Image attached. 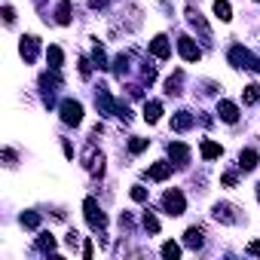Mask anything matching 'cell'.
Returning a JSON list of instances; mask_svg holds the SVG:
<instances>
[{"label":"cell","mask_w":260,"mask_h":260,"mask_svg":"<svg viewBox=\"0 0 260 260\" xmlns=\"http://www.w3.org/2000/svg\"><path fill=\"white\" fill-rule=\"evenodd\" d=\"M83 208H86V220H89V227H92V230H104V227H107V217H104V211L98 208L95 199H86Z\"/></svg>","instance_id":"cell-1"},{"label":"cell","mask_w":260,"mask_h":260,"mask_svg":"<svg viewBox=\"0 0 260 260\" xmlns=\"http://www.w3.org/2000/svg\"><path fill=\"white\" fill-rule=\"evenodd\" d=\"M61 119H64L67 126H80L83 123V104L80 101H71V98L61 101Z\"/></svg>","instance_id":"cell-2"},{"label":"cell","mask_w":260,"mask_h":260,"mask_svg":"<svg viewBox=\"0 0 260 260\" xmlns=\"http://www.w3.org/2000/svg\"><path fill=\"white\" fill-rule=\"evenodd\" d=\"M162 208H165V211L168 214H184V208H187V202H184V193H181V190H168V193L162 196Z\"/></svg>","instance_id":"cell-3"},{"label":"cell","mask_w":260,"mask_h":260,"mask_svg":"<svg viewBox=\"0 0 260 260\" xmlns=\"http://www.w3.org/2000/svg\"><path fill=\"white\" fill-rule=\"evenodd\" d=\"M178 49H181V55H184L187 61H199V58H202V49L190 40V37H181V40H178Z\"/></svg>","instance_id":"cell-4"},{"label":"cell","mask_w":260,"mask_h":260,"mask_svg":"<svg viewBox=\"0 0 260 260\" xmlns=\"http://www.w3.org/2000/svg\"><path fill=\"white\" fill-rule=\"evenodd\" d=\"M251 61H254V58H251V52H248L245 46H233V49H230V64H233V67H251Z\"/></svg>","instance_id":"cell-5"},{"label":"cell","mask_w":260,"mask_h":260,"mask_svg":"<svg viewBox=\"0 0 260 260\" xmlns=\"http://www.w3.org/2000/svg\"><path fill=\"white\" fill-rule=\"evenodd\" d=\"M217 113H220L223 123H236V119H239V107H236L233 101H220L217 104Z\"/></svg>","instance_id":"cell-6"},{"label":"cell","mask_w":260,"mask_h":260,"mask_svg":"<svg viewBox=\"0 0 260 260\" xmlns=\"http://www.w3.org/2000/svg\"><path fill=\"white\" fill-rule=\"evenodd\" d=\"M168 175H171V162H153L150 171H147V178H150V181H165Z\"/></svg>","instance_id":"cell-7"},{"label":"cell","mask_w":260,"mask_h":260,"mask_svg":"<svg viewBox=\"0 0 260 260\" xmlns=\"http://www.w3.org/2000/svg\"><path fill=\"white\" fill-rule=\"evenodd\" d=\"M22 58L25 61H34V58H37V37H22Z\"/></svg>","instance_id":"cell-8"},{"label":"cell","mask_w":260,"mask_h":260,"mask_svg":"<svg viewBox=\"0 0 260 260\" xmlns=\"http://www.w3.org/2000/svg\"><path fill=\"white\" fill-rule=\"evenodd\" d=\"M190 126H193V113L181 110V113L171 116V129H175V132H184V129H190Z\"/></svg>","instance_id":"cell-9"},{"label":"cell","mask_w":260,"mask_h":260,"mask_svg":"<svg viewBox=\"0 0 260 260\" xmlns=\"http://www.w3.org/2000/svg\"><path fill=\"white\" fill-rule=\"evenodd\" d=\"M150 52H153L156 58H168V55H171V46H168L165 37H156V40L150 43Z\"/></svg>","instance_id":"cell-10"},{"label":"cell","mask_w":260,"mask_h":260,"mask_svg":"<svg viewBox=\"0 0 260 260\" xmlns=\"http://www.w3.org/2000/svg\"><path fill=\"white\" fill-rule=\"evenodd\" d=\"M159 116H162V104L159 101H147L144 104V119H147V123H156Z\"/></svg>","instance_id":"cell-11"},{"label":"cell","mask_w":260,"mask_h":260,"mask_svg":"<svg viewBox=\"0 0 260 260\" xmlns=\"http://www.w3.org/2000/svg\"><path fill=\"white\" fill-rule=\"evenodd\" d=\"M55 22H58V25H71V0H61V3H58Z\"/></svg>","instance_id":"cell-12"},{"label":"cell","mask_w":260,"mask_h":260,"mask_svg":"<svg viewBox=\"0 0 260 260\" xmlns=\"http://www.w3.org/2000/svg\"><path fill=\"white\" fill-rule=\"evenodd\" d=\"M214 15H217L220 22H230L233 19V9H230L227 0H214Z\"/></svg>","instance_id":"cell-13"},{"label":"cell","mask_w":260,"mask_h":260,"mask_svg":"<svg viewBox=\"0 0 260 260\" xmlns=\"http://www.w3.org/2000/svg\"><path fill=\"white\" fill-rule=\"evenodd\" d=\"M168 153H171V159H178V162H187V156H190V147L187 144H168Z\"/></svg>","instance_id":"cell-14"},{"label":"cell","mask_w":260,"mask_h":260,"mask_svg":"<svg viewBox=\"0 0 260 260\" xmlns=\"http://www.w3.org/2000/svg\"><path fill=\"white\" fill-rule=\"evenodd\" d=\"M61 58H64V55H61L58 46H49V49H46V61H49L52 71H58V67H61Z\"/></svg>","instance_id":"cell-15"},{"label":"cell","mask_w":260,"mask_h":260,"mask_svg":"<svg viewBox=\"0 0 260 260\" xmlns=\"http://www.w3.org/2000/svg\"><path fill=\"white\" fill-rule=\"evenodd\" d=\"M239 165L245 168V171H251V168L257 165V150H242V156H239Z\"/></svg>","instance_id":"cell-16"},{"label":"cell","mask_w":260,"mask_h":260,"mask_svg":"<svg viewBox=\"0 0 260 260\" xmlns=\"http://www.w3.org/2000/svg\"><path fill=\"white\" fill-rule=\"evenodd\" d=\"M184 242H187V248H202V230L190 227V230H187V236H184Z\"/></svg>","instance_id":"cell-17"},{"label":"cell","mask_w":260,"mask_h":260,"mask_svg":"<svg viewBox=\"0 0 260 260\" xmlns=\"http://www.w3.org/2000/svg\"><path fill=\"white\" fill-rule=\"evenodd\" d=\"M214 217L223 220V223H236V214H233L230 205H217V208H214Z\"/></svg>","instance_id":"cell-18"},{"label":"cell","mask_w":260,"mask_h":260,"mask_svg":"<svg viewBox=\"0 0 260 260\" xmlns=\"http://www.w3.org/2000/svg\"><path fill=\"white\" fill-rule=\"evenodd\" d=\"M223 150H220V144H214V141H202V156L205 159H217Z\"/></svg>","instance_id":"cell-19"},{"label":"cell","mask_w":260,"mask_h":260,"mask_svg":"<svg viewBox=\"0 0 260 260\" xmlns=\"http://www.w3.org/2000/svg\"><path fill=\"white\" fill-rule=\"evenodd\" d=\"M242 98H245V104H257L260 101V83H251L245 92H242Z\"/></svg>","instance_id":"cell-20"},{"label":"cell","mask_w":260,"mask_h":260,"mask_svg":"<svg viewBox=\"0 0 260 260\" xmlns=\"http://www.w3.org/2000/svg\"><path fill=\"white\" fill-rule=\"evenodd\" d=\"M162 257L178 260V257H181V245H175V242H165V245H162Z\"/></svg>","instance_id":"cell-21"},{"label":"cell","mask_w":260,"mask_h":260,"mask_svg":"<svg viewBox=\"0 0 260 260\" xmlns=\"http://www.w3.org/2000/svg\"><path fill=\"white\" fill-rule=\"evenodd\" d=\"M37 223H40V217L34 214V211H25V214H22V227H28V230H37Z\"/></svg>","instance_id":"cell-22"},{"label":"cell","mask_w":260,"mask_h":260,"mask_svg":"<svg viewBox=\"0 0 260 260\" xmlns=\"http://www.w3.org/2000/svg\"><path fill=\"white\" fill-rule=\"evenodd\" d=\"M37 248H40V251H52V248H55V239H52L49 233H43V236L37 239Z\"/></svg>","instance_id":"cell-23"},{"label":"cell","mask_w":260,"mask_h":260,"mask_svg":"<svg viewBox=\"0 0 260 260\" xmlns=\"http://www.w3.org/2000/svg\"><path fill=\"white\" fill-rule=\"evenodd\" d=\"M190 25H193V28H199V31H202V37H208V25L199 19V12H190Z\"/></svg>","instance_id":"cell-24"},{"label":"cell","mask_w":260,"mask_h":260,"mask_svg":"<svg viewBox=\"0 0 260 260\" xmlns=\"http://www.w3.org/2000/svg\"><path fill=\"white\" fill-rule=\"evenodd\" d=\"M92 58H95V67H98V71H104V67H107V58H104V49H101V46H95Z\"/></svg>","instance_id":"cell-25"},{"label":"cell","mask_w":260,"mask_h":260,"mask_svg":"<svg viewBox=\"0 0 260 260\" xmlns=\"http://www.w3.org/2000/svg\"><path fill=\"white\" fill-rule=\"evenodd\" d=\"M129 150H132V153L147 150V138H132V141H129Z\"/></svg>","instance_id":"cell-26"},{"label":"cell","mask_w":260,"mask_h":260,"mask_svg":"<svg viewBox=\"0 0 260 260\" xmlns=\"http://www.w3.org/2000/svg\"><path fill=\"white\" fill-rule=\"evenodd\" d=\"M113 64H116V67H113V71H116V74H119V77H123V74H126V71H129V55H119V58H116V61H113Z\"/></svg>","instance_id":"cell-27"},{"label":"cell","mask_w":260,"mask_h":260,"mask_svg":"<svg viewBox=\"0 0 260 260\" xmlns=\"http://www.w3.org/2000/svg\"><path fill=\"white\" fill-rule=\"evenodd\" d=\"M144 227H147L150 233H159V220H156V217L147 211V214H144Z\"/></svg>","instance_id":"cell-28"},{"label":"cell","mask_w":260,"mask_h":260,"mask_svg":"<svg viewBox=\"0 0 260 260\" xmlns=\"http://www.w3.org/2000/svg\"><path fill=\"white\" fill-rule=\"evenodd\" d=\"M132 199H135V202H144V199H147V190H144V187H132Z\"/></svg>","instance_id":"cell-29"},{"label":"cell","mask_w":260,"mask_h":260,"mask_svg":"<svg viewBox=\"0 0 260 260\" xmlns=\"http://www.w3.org/2000/svg\"><path fill=\"white\" fill-rule=\"evenodd\" d=\"M3 19H6V25L15 22V9H12V6H3Z\"/></svg>","instance_id":"cell-30"},{"label":"cell","mask_w":260,"mask_h":260,"mask_svg":"<svg viewBox=\"0 0 260 260\" xmlns=\"http://www.w3.org/2000/svg\"><path fill=\"white\" fill-rule=\"evenodd\" d=\"M220 181H223V184H227V187H236V171H227V175H223Z\"/></svg>","instance_id":"cell-31"},{"label":"cell","mask_w":260,"mask_h":260,"mask_svg":"<svg viewBox=\"0 0 260 260\" xmlns=\"http://www.w3.org/2000/svg\"><path fill=\"white\" fill-rule=\"evenodd\" d=\"M248 254H260V242H251V245H248Z\"/></svg>","instance_id":"cell-32"},{"label":"cell","mask_w":260,"mask_h":260,"mask_svg":"<svg viewBox=\"0 0 260 260\" xmlns=\"http://www.w3.org/2000/svg\"><path fill=\"white\" fill-rule=\"evenodd\" d=\"M89 6H92V9H98V6H104V0H89Z\"/></svg>","instance_id":"cell-33"},{"label":"cell","mask_w":260,"mask_h":260,"mask_svg":"<svg viewBox=\"0 0 260 260\" xmlns=\"http://www.w3.org/2000/svg\"><path fill=\"white\" fill-rule=\"evenodd\" d=\"M251 71H257V74H260V58H254V61H251Z\"/></svg>","instance_id":"cell-34"}]
</instances>
